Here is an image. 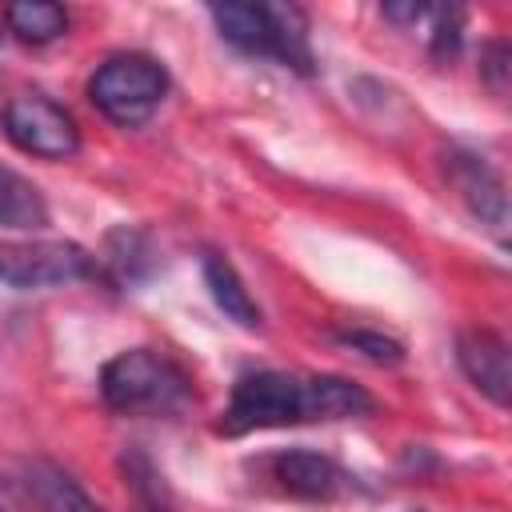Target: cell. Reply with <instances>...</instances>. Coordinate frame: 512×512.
I'll return each mask as SVG.
<instances>
[{
    "label": "cell",
    "instance_id": "4",
    "mask_svg": "<svg viewBox=\"0 0 512 512\" xmlns=\"http://www.w3.org/2000/svg\"><path fill=\"white\" fill-rule=\"evenodd\" d=\"M168 68L148 56V52H116L96 64L88 76V100L92 108L120 124V128H140L156 116V108L168 96Z\"/></svg>",
    "mask_w": 512,
    "mask_h": 512
},
{
    "label": "cell",
    "instance_id": "1",
    "mask_svg": "<svg viewBox=\"0 0 512 512\" xmlns=\"http://www.w3.org/2000/svg\"><path fill=\"white\" fill-rule=\"evenodd\" d=\"M372 412H376V396L348 376L256 368V372L236 376L228 404L216 420V432L248 436V432L292 428V424L364 420Z\"/></svg>",
    "mask_w": 512,
    "mask_h": 512
},
{
    "label": "cell",
    "instance_id": "15",
    "mask_svg": "<svg viewBox=\"0 0 512 512\" xmlns=\"http://www.w3.org/2000/svg\"><path fill=\"white\" fill-rule=\"evenodd\" d=\"M336 340L348 344L352 352H360L372 364H400L404 360V344L376 332V328H344V332H336Z\"/></svg>",
    "mask_w": 512,
    "mask_h": 512
},
{
    "label": "cell",
    "instance_id": "12",
    "mask_svg": "<svg viewBox=\"0 0 512 512\" xmlns=\"http://www.w3.org/2000/svg\"><path fill=\"white\" fill-rule=\"evenodd\" d=\"M48 224V200L44 192L20 176L16 168L0 164V228H16V232H36Z\"/></svg>",
    "mask_w": 512,
    "mask_h": 512
},
{
    "label": "cell",
    "instance_id": "14",
    "mask_svg": "<svg viewBox=\"0 0 512 512\" xmlns=\"http://www.w3.org/2000/svg\"><path fill=\"white\" fill-rule=\"evenodd\" d=\"M4 24L24 44H52L68 32V8L52 0H24L4 8Z\"/></svg>",
    "mask_w": 512,
    "mask_h": 512
},
{
    "label": "cell",
    "instance_id": "5",
    "mask_svg": "<svg viewBox=\"0 0 512 512\" xmlns=\"http://www.w3.org/2000/svg\"><path fill=\"white\" fill-rule=\"evenodd\" d=\"M100 276V260L76 240H8L0 244V280L16 292L64 288Z\"/></svg>",
    "mask_w": 512,
    "mask_h": 512
},
{
    "label": "cell",
    "instance_id": "16",
    "mask_svg": "<svg viewBox=\"0 0 512 512\" xmlns=\"http://www.w3.org/2000/svg\"><path fill=\"white\" fill-rule=\"evenodd\" d=\"M124 476H128V484H132L136 496H140V512H172V508L164 504V496H160V480H156V468L148 464V456L128 452V456H124Z\"/></svg>",
    "mask_w": 512,
    "mask_h": 512
},
{
    "label": "cell",
    "instance_id": "13",
    "mask_svg": "<svg viewBox=\"0 0 512 512\" xmlns=\"http://www.w3.org/2000/svg\"><path fill=\"white\" fill-rule=\"evenodd\" d=\"M104 264H108V276L116 284H136L152 272L156 264V252H152V236L144 228H132V224H120L116 232H108V244H104Z\"/></svg>",
    "mask_w": 512,
    "mask_h": 512
},
{
    "label": "cell",
    "instance_id": "2",
    "mask_svg": "<svg viewBox=\"0 0 512 512\" xmlns=\"http://www.w3.org/2000/svg\"><path fill=\"white\" fill-rule=\"evenodd\" d=\"M100 400L116 416H176L192 400V376L168 352L124 348L100 368Z\"/></svg>",
    "mask_w": 512,
    "mask_h": 512
},
{
    "label": "cell",
    "instance_id": "3",
    "mask_svg": "<svg viewBox=\"0 0 512 512\" xmlns=\"http://www.w3.org/2000/svg\"><path fill=\"white\" fill-rule=\"evenodd\" d=\"M220 40L244 56L272 60L292 72H312L308 20L292 4H212L208 8Z\"/></svg>",
    "mask_w": 512,
    "mask_h": 512
},
{
    "label": "cell",
    "instance_id": "11",
    "mask_svg": "<svg viewBox=\"0 0 512 512\" xmlns=\"http://www.w3.org/2000/svg\"><path fill=\"white\" fill-rule=\"evenodd\" d=\"M200 272H204V284H208V296L216 300V308L240 324V328H260V304L252 300V292L244 288L236 264L216 252V248H204L200 252Z\"/></svg>",
    "mask_w": 512,
    "mask_h": 512
},
{
    "label": "cell",
    "instance_id": "10",
    "mask_svg": "<svg viewBox=\"0 0 512 512\" xmlns=\"http://www.w3.org/2000/svg\"><path fill=\"white\" fill-rule=\"evenodd\" d=\"M20 488L40 512H100V504L84 492V484L68 468L44 456H32L20 464Z\"/></svg>",
    "mask_w": 512,
    "mask_h": 512
},
{
    "label": "cell",
    "instance_id": "19",
    "mask_svg": "<svg viewBox=\"0 0 512 512\" xmlns=\"http://www.w3.org/2000/svg\"><path fill=\"white\" fill-rule=\"evenodd\" d=\"M428 12L432 8H424V4H384V16L392 24H404V28H416L420 20H428Z\"/></svg>",
    "mask_w": 512,
    "mask_h": 512
},
{
    "label": "cell",
    "instance_id": "8",
    "mask_svg": "<svg viewBox=\"0 0 512 512\" xmlns=\"http://www.w3.org/2000/svg\"><path fill=\"white\" fill-rule=\"evenodd\" d=\"M444 176L452 184V192L460 196V204L492 232L508 228V188L504 176L476 152L468 148H448L444 152Z\"/></svg>",
    "mask_w": 512,
    "mask_h": 512
},
{
    "label": "cell",
    "instance_id": "17",
    "mask_svg": "<svg viewBox=\"0 0 512 512\" xmlns=\"http://www.w3.org/2000/svg\"><path fill=\"white\" fill-rule=\"evenodd\" d=\"M428 20H432V56H440V60L456 56L460 32H464V12H456V8H432Z\"/></svg>",
    "mask_w": 512,
    "mask_h": 512
},
{
    "label": "cell",
    "instance_id": "18",
    "mask_svg": "<svg viewBox=\"0 0 512 512\" xmlns=\"http://www.w3.org/2000/svg\"><path fill=\"white\" fill-rule=\"evenodd\" d=\"M508 40H488L484 48H480V76L488 80V88L496 92V96H504V88H508Z\"/></svg>",
    "mask_w": 512,
    "mask_h": 512
},
{
    "label": "cell",
    "instance_id": "9",
    "mask_svg": "<svg viewBox=\"0 0 512 512\" xmlns=\"http://www.w3.org/2000/svg\"><path fill=\"white\" fill-rule=\"evenodd\" d=\"M456 364L468 376V384L488 396L496 408H508L512 396V368H508V340L492 328H460L456 332Z\"/></svg>",
    "mask_w": 512,
    "mask_h": 512
},
{
    "label": "cell",
    "instance_id": "7",
    "mask_svg": "<svg viewBox=\"0 0 512 512\" xmlns=\"http://www.w3.org/2000/svg\"><path fill=\"white\" fill-rule=\"evenodd\" d=\"M268 480L284 496L316 500V504H332V500H344V496L360 492L356 476L344 464H336L332 456L312 452V448H288V452L268 456Z\"/></svg>",
    "mask_w": 512,
    "mask_h": 512
},
{
    "label": "cell",
    "instance_id": "6",
    "mask_svg": "<svg viewBox=\"0 0 512 512\" xmlns=\"http://www.w3.org/2000/svg\"><path fill=\"white\" fill-rule=\"evenodd\" d=\"M4 132L20 152L40 160H72L80 152V128L72 112L40 92H20L4 104Z\"/></svg>",
    "mask_w": 512,
    "mask_h": 512
},
{
    "label": "cell",
    "instance_id": "20",
    "mask_svg": "<svg viewBox=\"0 0 512 512\" xmlns=\"http://www.w3.org/2000/svg\"><path fill=\"white\" fill-rule=\"evenodd\" d=\"M0 512H4V508H0Z\"/></svg>",
    "mask_w": 512,
    "mask_h": 512
}]
</instances>
